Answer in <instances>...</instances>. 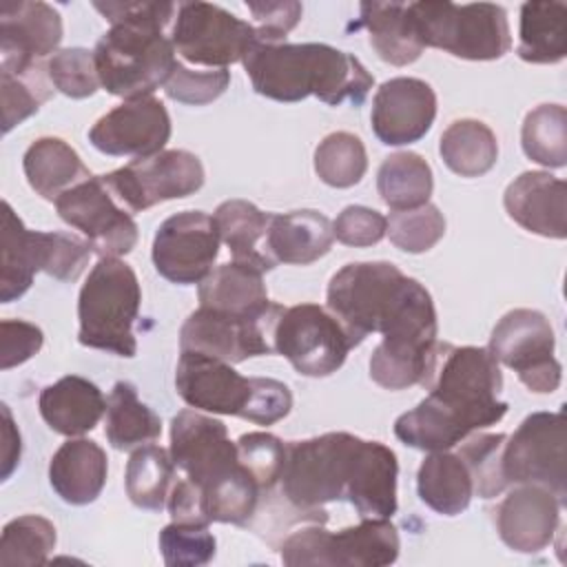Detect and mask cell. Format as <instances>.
<instances>
[{"instance_id":"cell-33","label":"cell","mask_w":567,"mask_h":567,"mask_svg":"<svg viewBox=\"0 0 567 567\" xmlns=\"http://www.w3.org/2000/svg\"><path fill=\"white\" fill-rule=\"evenodd\" d=\"M518 58L532 64H556L567 53V4L525 2L520 7Z\"/></svg>"},{"instance_id":"cell-37","label":"cell","mask_w":567,"mask_h":567,"mask_svg":"<svg viewBox=\"0 0 567 567\" xmlns=\"http://www.w3.org/2000/svg\"><path fill=\"white\" fill-rule=\"evenodd\" d=\"M377 188L392 210L419 208L432 195V168L419 153H394L379 166Z\"/></svg>"},{"instance_id":"cell-19","label":"cell","mask_w":567,"mask_h":567,"mask_svg":"<svg viewBox=\"0 0 567 567\" xmlns=\"http://www.w3.org/2000/svg\"><path fill=\"white\" fill-rule=\"evenodd\" d=\"M62 18L47 2L18 0L0 4V71L27 75L58 49Z\"/></svg>"},{"instance_id":"cell-40","label":"cell","mask_w":567,"mask_h":567,"mask_svg":"<svg viewBox=\"0 0 567 567\" xmlns=\"http://www.w3.org/2000/svg\"><path fill=\"white\" fill-rule=\"evenodd\" d=\"M520 144L525 155L547 168L567 164V111L563 104H540L525 115Z\"/></svg>"},{"instance_id":"cell-38","label":"cell","mask_w":567,"mask_h":567,"mask_svg":"<svg viewBox=\"0 0 567 567\" xmlns=\"http://www.w3.org/2000/svg\"><path fill=\"white\" fill-rule=\"evenodd\" d=\"M175 463L159 445H140L126 463V494L140 509L159 512L173 489Z\"/></svg>"},{"instance_id":"cell-10","label":"cell","mask_w":567,"mask_h":567,"mask_svg":"<svg viewBox=\"0 0 567 567\" xmlns=\"http://www.w3.org/2000/svg\"><path fill=\"white\" fill-rule=\"evenodd\" d=\"M401 549L390 518H363L337 534L321 525L292 532L281 543V560L288 567H383L396 560Z\"/></svg>"},{"instance_id":"cell-49","label":"cell","mask_w":567,"mask_h":567,"mask_svg":"<svg viewBox=\"0 0 567 567\" xmlns=\"http://www.w3.org/2000/svg\"><path fill=\"white\" fill-rule=\"evenodd\" d=\"M230 84V73L226 69L215 71H193L184 66L179 60L164 84V91L171 100L182 104H208L217 100Z\"/></svg>"},{"instance_id":"cell-2","label":"cell","mask_w":567,"mask_h":567,"mask_svg":"<svg viewBox=\"0 0 567 567\" xmlns=\"http://www.w3.org/2000/svg\"><path fill=\"white\" fill-rule=\"evenodd\" d=\"M501 385L498 361L487 348L443 343L427 381L430 394L394 421V434L416 450H450L505 416L507 403L498 399Z\"/></svg>"},{"instance_id":"cell-25","label":"cell","mask_w":567,"mask_h":567,"mask_svg":"<svg viewBox=\"0 0 567 567\" xmlns=\"http://www.w3.org/2000/svg\"><path fill=\"white\" fill-rule=\"evenodd\" d=\"M199 308L244 317L275 319L281 306L268 299L264 270L246 261H228L208 272L199 284Z\"/></svg>"},{"instance_id":"cell-14","label":"cell","mask_w":567,"mask_h":567,"mask_svg":"<svg viewBox=\"0 0 567 567\" xmlns=\"http://www.w3.org/2000/svg\"><path fill=\"white\" fill-rule=\"evenodd\" d=\"M175 53L199 66L226 69L241 62L257 42V31L246 20L210 2H182L171 31Z\"/></svg>"},{"instance_id":"cell-41","label":"cell","mask_w":567,"mask_h":567,"mask_svg":"<svg viewBox=\"0 0 567 567\" xmlns=\"http://www.w3.org/2000/svg\"><path fill=\"white\" fill-rule=\"evenodd\" d=\"M55 547V527L38 514H24L9 520L0 538V565H44Z\"/></svg>"},{"instance_id":"cell-12","label":"cell","mask_w":567,"mask_h":567,"mask_svg":"<svg viewBox=\"0 0 567 567\" xmlns=\"http://www.w3.org/2000/svg\"><path fill=\"white\" fill-rule=\"evenodd\" d=\"M354 346L343 323L317 303L281 308L272 326V350L303 377L337 372Z\"/></svg>"},{"instance_id":"cell-5","label":"cell","mask_w":567,"mask_h":567,"mask_svg":"<svg viewBox=\"0 0 567 567\" xmlns=\"http://www.w3.org/2000/svg\"><path fill=\"white\" fill-rule=\"evenodd\" d=\"M175 388L195 410L241 416L257 425H272L292 408L286 383L268 377H241L233 363L195 350L179 352Z\"/></svg>"},{"instance_id":"cell-9","label":"cell","mask_w":567,"mask_h":567,"mask_svg":"<svg viewBox=\"0 0 567 567\" xmlns=\"http://www.w3.org/2000/svg\"><path fill=\"white\" fill-rule=\"evenodd\" d=\"M408 11L423 47L443 49L463 60H496L512 47L507 13L498 4L410 2Z\"/></svg>"},{"instance_id":"cell-4","label":"cell","mask_w":567,"mask_h":567,"mask_svg":"<svg viewBox=\"0 0 567 567\" xmlns=\"http://www.w3.org/2000/svg\"><path fill=\"white\" fill-rule=\"evenodd\" d=\"M252 89L277 102H299L308 95L330 106L350 100L363 104L374 78L350 53L321 42L266 44L255 42L244 55Z\"/></svg>"},{"instance_id":"cell-48","label":"cell","mask_w":567,"mask_h":567,"mask_svg":"<svg viewBox=\"0 0 567 567\" xmlns=\"http://www.w3.org/2000/svg\"><path fill=\"white\" fill-rule=\"evenodd\" d=\"M2 86V131L9 133L16 124L33 115L40 104L49 97L42 73L33 71L27 75H13L0 71Z\"/></svg>"},{"instance_id":"cell-22","label":"cell","mask_w":567,"mask_h":567,"mask_svg":"<svg viewBox=\"0 0 567 567\" xmlns=\"http://www.w3.org/2000/svg\"><path fill=\"white\" fill-rule=\"evenodd\" d=\"M436 117L434 89L419 78H392L372 100V131L388 146L419 142Z\"/></svg>"},{"instance_id":"cell-51","label":"cell","mask_w":567,"mask_h":567,"mask_svg":"<svg viewBox=\"0 0 567 567\" xmlns=\"http://www.w3.org/2000/svg\"><path fill=\"white\" fill-rule=\"evenodd\" d=\"M252 13L257 27V40L266 44L284 42L286 33L292 31L303 13V7L295 0H277V2H246Z\"/></svg>"},{"instance_id":"cell-23","label":"cell","mask_w":567,"mask_h":567,"mask_svg":"<svg viewBox=\"0 0 567 567\" xmlns=\"http://www.w3.org/2000/svg\"><path fill=\"white\" fill-rule=\"evenodd\" d=\"M563 503L540 485H516L496 507L501 540L520 554H536L551 545Z\"/></svg>"},{"instance_id":"cell-26","label":"cell","mask_w":567,"mask_h":567,"mask_svg":"<svg viewBox=\"0 0 567 567\" xmlns=\"http://www.w3.org/2000/svg\"><path fill=\"white\" fill-rule=\"evenodd\" d=\"M396 454L379 441L361 439L346 498L361 518H390L396 512Z\"/></svg>"},{"instance_id":"cell-35","label":"cell","mask_w":567,"mask_h":567,"mask_svg":"<svg viewBox=\"0 0 567 567\" xmlns=\"http://www.w3.org/2000/svg\"><path fill=\"white\" fill-rule=\"evenodd\" d=\"M445 166L461 177H478L492 171L498 159V142L494 131L481 120L452 122L439 142Z\"/></svg>"},{"instance_id":"cell-53","label":"cell","mask_w":567,"mask_h":567,"mask_svg":"<svg viewBox=\"0 0 567 567\" xmlns=\"http://www.w3.org/2000/svg\"><path fill=\"white\" fill-rule=\"evenodd\" d=\"M2 481H7L11 476V472L16 470L18 461H20V432L13 425L11 412L9 408L2 403Z\"/></svg>"},{"instance_id":"cell-31","label":"cell","mask_w":567,"mask_h":567,"mask_svg":"<svg viewBox=\"0 0 567 567\" xmlns=\"http://www.w3.org/2000/svg\"><path fill=\"white\" fill-rule=\"evenodd\" d=\"M22 168L29 186L51 202L91 177L80 155L60 137L35 140L24 153Z\"/></svg>"},{"instance_id":"cell-30","label":"cell","mask_w":567,"mask_h":567,"mask_svg":"<svg viewBox=\"0 0 567 567\" xmlns=\"http://www.w3.org/2000/svg\"><path fill=\"white\" fill-rule=\"evenodd\" d=\"M359 24L370 33V44L381 60L405 66L419 60L423 44L414 31L408 4L403 2H361Z\"/></svg>"},{"instance_id":"cell-17","label":"cell","mask_w":567,"mask_h":567,"mask_svg":"<svg viewBox=\"0 0 567 567\" xmlns=\"http://www.w3.org/2000/svg\"><path fill=\"white\" fill-rule=\"evenodd\" d=\"M215 219L204 210H184L164 219L153 237L155 270L179 286L202 284L219 255Z\"/></svg>"},{"instance_id":"cell-43","label":"cell","mask_w":567,"mask_h":567,"mask_svg":"<svg viewBox=\"0 0 567 567\" xmlns=\"http://www.w3.org/2000/svg\"><path fill=\"white\" fill-rule=\"evenodd\" d=\"M505 434H476L463 439L458 456L470 470L474 492L481 498H494L507 489L501 470V452L505 445Z\"/></svg>"},{"instance_id":"cell-13","label":"cell","mask_w":567,"mask_h":567,"mask_svg":"<svg viewBox=\"0 0 567 567\" xmlns=\"http://www.w3.org/2000/svg\"><path fill=\"white\" fill-rule=\"evenodd\" d=\"M554 328L549 319L529 308L509 310L492 330L489 354L512 368L532 392L549 394L558 390L563 365L554 357Z\"/></svg>"},{"instance_id":"cell-44","label":"cell","mask_w":567,"mask_h":567,"mask_svg":"<svg viewBox=\"0 0 567 567\" xmlns=\"http://www.w3.org/2000/svg\"><path fill=\"white\" fill-rule=\"evenodd\" d=\"M390 241L405 252H425L445 235V217L434 204L394 210L385 228Z\"/></svg>"},{"instance_id":"cell-46","label":"cell","mask_w":567,"mask_h":567,"mask_svg":"<svg viewBox=\"0 0 567 567\" xmlns=\"http://www.w3.org/2000/svg\"><path fill=\"white\" fill-rule=\"evenodd\" d=\"M47 75L60 93L78 100L93 95L100 86L95 53L82 47L55 51L47 64Z\"/></svg>"},{"instance_id":"cell-28","label":"cell","mask_w":567,"mask_h":567,"mask_svg":"<svg viewBox=\"0 0 567 567\" xmlns=\"http://www.w3.org/2000/svg\"><path fill=\"white\" fill-rule=\"evenodd\" d=\"M109 463L104 450L91 439H69L49 463V481L55 494L71 505H89L104 489Z\"/></svg>"},{"instance_id":"cell-8","label":"cell","mask_w":567,"mask_h":567,"mask_svg":"<svg viewBox=\"0 0 567 567\" xmlns=\"http://www.w3.org/2000/svg\"><path fill=\"white\" fill-rule=\"evenodd\" d=\"M89 241L69 233L29 230L2 202V261H0V301L9 303L22 297L35 272H47L60 281H75L91 257Z\"/></svg>"},{"instance_id":"cell-3","label":"cell","mask_w":567,"mask_h":567,"mask_svg":"<svg viewBox=\"0 0 567 567\" xmlns=\"http://www.w3.org/2000/svg\"><path fill=\"white\" fill-rule=\"evenodd\" d=\"M111 22L97 40L95 66L100 84L117 97H148L164 86L177 64L164 27L177 13L175 2H93Z\"/></svg>"},{"instance_id":"cell-18","label":"cell","mask_w":567,"mask_h":567,"mask_svg":"<svg viewBox=\"0 0 567 567\" xmlns=\"http://www.w3.org/2000/svg\"><path fill=\"white\" fill-rule=\"evenodd\" d=\"M171 458L199 489L239 467L237 443L219 419L182 410L171 421Z\"/></svg>"},{"instance_id":"cell-42","label":"cell","mask_w":567,"mask_h":567,"mask_svg":"<svg viewBox=\"0 0 567 567\" xmlns=\"http://www.w3.org/2000/svg\"><path fill=\"white\" fill-rule=\"evenodd\" d=\"M315 171L321 182L334 188H350L368 171L363 142L346 131L326 135L315 148Z\"/></svg>"},{"instance_id":"cell-15","label":"cell","mask_w":567,"mask_h":567,"mask_svg":"<svg viewBox=\"0 0 567 567\" xmlns=\"http://www.w3.org/2000/svg\"><path fill=\"white\" fill-rule=\"evenodd\" d=\"M102 179L115 199L128 210L140 213L159 202L188 197L199 190L204 184V166L195 153L173 148L133 159L102 175Z\"/></svg>"},{"instance_id":"cell-20","label":"cell","mask_w":567,"mask_h":567,"mask_svg":"<svg viewBox=\"0 0 567 567\" xmlns=\"http://www.w3.org/2000/svg\"><path fill=\"white\" fill-rule=\"evenodd\" d=\"M275 319H244L197 308L179 330V348L195 350L226 363H241L248 357L275 352L268 341L272 339Z\"/></svg>"},{"instance_id":"cell-16","label":"cell","mask_w":567,"mask_h":567,"mask_svg":"<svg viewBox=\"0 0 567 567\" xmlns=\"http://www.w3.org/2000/svg\"><path fill=\"white\" fill-rule=\"evenodd\" d=\"M62 221L84 233L89 246L100 257H120L135 248L137 224L115 204L102 175L89 177L55 199Z\"/></svg>"},{"instance_id":"cell-29","label":"cell","mask_w":567,"mask_h":567,"mask_svg":"<svg viewBox=\"0 0 567 567\" xmlns=\"http://www.w3.org/2000/svg\"><path fill=\"white\" fill-rule=\"evenodd\" d=\"M334 239L332 224L317 210H292L272 215L266 246L275 261L308 266L323 257Z\"/></svg>"},{"instance_id":"cell-45","label":"cell","mask_w":567,"mask_h":567,"mask_svg":"<svg viewBox=\"0 0 567 567\" xmlns=\"http://www.w3.org/2000/svg\"><path fill=\"white\" fill-rule=\"evenodd\" d=\"M215 536L204 523L173 520L159 532V551L168 567H199L215 556Z\"/></svg>"},{"instance_id":"cell-7","label":"cell","mask_w":567,"mask_h":567,"mask_svg":"<svg viewBox=\"0 0 567 567\" xmlns=\"http://www.w3.org/2000/svg\"><path fill=\"white\" fill-rule=\"evenodd\" d=\"M140 301L142 290L133 268L117 257H100L78 299L80 343L117 357H135L137 341L133 323Z\"/></svg>"},{"instance_id":"cell-21","label":"cell","mask_w":567,"mask_h":567,"mask_svg":"<svg viewBox=\"0 0 567 567\" xmlns=\"http://www.w3.org/2000/svg\"><path fill=\"white\" fill-rule=\"evenodd\" d=\"M171 137V117L162 100L148 95L124 100L102 115L89 131V142L115 157H151L159 153Z\"/></svg>"},{"instance_id":"cell-52","label":"cell","mask_w":567,"mask_h":567,"mask_svg":"<svg viewBox=\"0 0 567 567\" xmlns=\"http://www.w3.org/2000/svg\"><path fill=\"white\" fill-rule=\"evenodd\" d=\"M44 343V334L38 326L20 319L0 321V368L9 370L29 361Z\"/></svg>"},{"instance_id":"cell-36","label":"cell","mask_w":567,"mask_h":567,"mask_svg":"<svg viewBox=\"0 0 567 567\" xmlns=\"http://www.w3.org/2000/svg\"><path fill=\"white\" fill-rule=\"evenodd\" d=\"M104 434L115 450H133L155 441L162 434V421L140 401L133 383L117 381L106 401Z\"/></svg>"},{"instance_id":"cell-27","label":"cell","mask_w":567,"mask_h":567,"mask_svg":"<svg viewBox=\"0 0 567 567\" xmlns=\"http://www.w3.org/2000/svg\"><path fill=\"white\" fill-rule=\"evenodd\" d=\"M38 408L53 432L80 436L100 423L106 412V399L93 381L66 374L40 392Z\"/></svg>"},{"instance_id":"cell-50","label":"cell","mask_w":567,"mask_h":567,"mask_svg":"<svg viewBox=\"0 0 567 567\" xmlns=\"http://www.w3.org/2000/svg\"><path fill=\"white\" fill-rule=\"evenodd\" d=\"M385 228H388V217H383L379 210H372L368 206H348L337 215L332 224L334 237L341 244L354 246V248L379 244L385 235Z\"/></svg>"},{"instance_id":"cell-6","label":"cell","mask_w":567,"mask_h":567,"mask_svg":"<svg viewBox=\"0 0 567 567\" xmlns=\"http://www.w3.org/2000/svg\"><path fill=\"white\" fill-rule=\"evenodd\" d=\"M361 439L348 432H328L286 445L281 496L308 520L326 523V503L346 498Z\"/></svg>"},{"instance_id":"cell-1","label":"cell","mask_w":567,"mask_h":567,"mask_svg":"<svg viewBox=\"0 0 567 567\" xmlns=\"http://www.w3.org/2000/svg\"><path fill=\"white\" fill-rule=\"evenodd\" d=\"M328 310L359 346L370 332L383 339L370 357V377L385 390L430 381L441 343L430 292L390 261L343 266L328 284Z\"/></svg>"},{"instance_id":"cell-24","label":"cell","mask_w":567,"mask_h":567,"mask_svg":"<svg viewBox=\"0 0 567 567\" xmlns=\"http://www.w3.org/2000/svg\"><path fill=\"white\" fill-rule=\"evenodd\" d=\"M507 215L529 233L565 239L567 235V184L543 171L518 175L503 197Z\"/></svg>"},{"instance_id":"cell-11","label":"cell","mask_w":567,"mask_h":567,"mask_svg":"<svg viewBox=\"0 0 567 567\" xmlns=\"http://www.w3.org/2000/svg\"><path fill=\"white\" fill-rule=\"evenodd\" d=\"M503 478L509 485H540L560 503L567 498V421L565 412H534L505 439Z\"/></svg>"},{"instance_id":"cell-39","label":"cell","mask_w":567,"mask_h":567,"mask_svg":"<svg viewBox=\"0 0 567 567\" xmlns=\"http://www.w3.org/2000/svg\"><path fill=\"white\" fill-rule=\"evenodd\" d=\"M199 492H202L206 518L210 523H233V525H248L250 518L257 514V507L264 494L257 481L252 478V474L241 463L235 472L210 483Z\"/></svg>"},{"instance_id":"cell-34","label":"cell","mask_w":567,"mask_h":567,"mask_svg":"<svg viewBox=\"0 0 567 567\" xmlns=\"http://www.w3.org/2000/svg\"><path fill=\"white\" fill-rule=\"evenodd\" d=\"M270 217V213L259 210L246 199H228L213 215L219 239L228 246L233 259L252 264L264 272L275 268V259L257 248V241L268 233Z\"/></svg>"},{"instance_id":"cell-32","label":"cell","mask_w":567,"mask_h":567,"mask_svg":"<svg viewBox=\"0 0 567 567\" xmlns=\"http://www.w3.org/2000/svg\"><path fill=\"white\" fill-rule=\"evenodd\" d=\"M419 498L434 512L443 516H456L467 509L474 483L467 465L458 454L447 450L430 452L416 474Z\"/></svg>"},{"instance_id":"cell-47","label":"cell","mask_w":567,"mask_h":567,"mask_svg":"<svg viewBox=\"0 0 567 567\" xmlns=\"http://www.w3.org/2000/svg\"><path fill=\"white\" fill-rule=\"evenodd\" d=\"M239 463L252 474L259 489L264 494L272 492V487L281 478L286 445L268 432H248L237 439Z\"/></svg>"}]
</instances>
